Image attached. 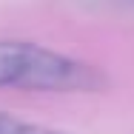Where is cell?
<instances>
[{
	"instance_id": "6da1fadb",
	"label": "cell",
	"mask_w": 134,
	"mask_h": 134,
	"mask_svg": "<svg viewBox=\"0 0 134 134\" xmlns=\"http://www.w3.org/2000/svg\"><path fill=\"white\" fill-rule=\"evenodd\" d=\"M111 86L100 66L29 40H0V88L97 94Z\"/></svg>"
},
{
	"instance_id": "7a4b0ae2",
	"label": "cell",
	"mask_w": 134,
	"mask_h": 134,
	"mask_svg": "<svg viewBox=\"0 0 134 134\" xmlns=\"http://www.w3.org/2000/svg\"><path fill=\"white\" fill-rule=\"evenodd\" d=\"M0 134H74L66 129H54V126H40V123H29L20 117H12L6 111H0Z\"/></svg>"
}]
</instances>
